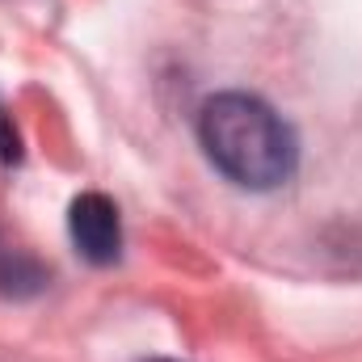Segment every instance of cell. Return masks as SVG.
<instances>
[{
	"label": "cell",
	"mask_w": 362,
	"mask_h": 362,
	"mask_svg": "<svg viewBox=\"0 0 362 362\" xmlns=\"http://www.w3.org/2000/svg\"><path fill=\"white\" fill-rule=\"evenodd\" d=\"M47 286V270L21 253V249H0V295L8 299H30Z\"/></svg>",
	"instance_id": "3"
},
{
	"label": "cell",
	"mask_w": 362,
	"mask_h": 362,
	"mask_svg": "<svg viewBox=\"0 0 362 362\" xmlns=\"http://www.w3.org/2000/svg\"><path fill=\"white\" fill-rule=\"evenodd\" d=\"M68 236L89 266H114L122 257V219L114 198L85 189L68 206Z\"/></svg>",
	"instance_id": "2"
},
{
	"label": "cell",
	"mask_w": 362,
	"mask_h": 362,
	"mask_svg": "<svg viewBox=\"0 0 362 362\" xmlns=\"http://www.w3.org/2000/svg\"><path fill=\"white\" fill-rule=\"evenodd\" d=\"M17 160H21V135L0 105V165H17Z\"/></svg>",
	"instance_id": "4"
},
{
	"label": "cell",
	"mask_w": 362,
	"mask_h": 362,
	"mask_svg": "<svg viewBox=\"0 0 362 362\" xmlns=\"http://www.w3.org/2000/svg\"><path fill=\"white\" fill-rule=\"evenodd\" d=\"M198 144L232 185L253 194L286 185L299 169V139L291 122L253 93L206 97L198 110Z\"/></svg>",
	"instance_id": "1"
}]
</instances>
